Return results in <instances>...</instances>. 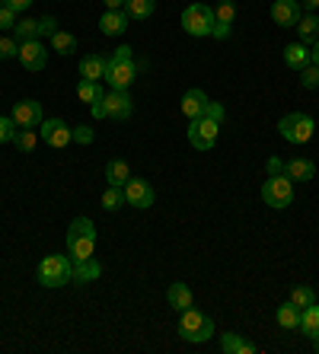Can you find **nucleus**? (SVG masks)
Segmentation results:
<instances>
[{
  "label": "nucleus",
  "instance_id": "1",
  "mask_svg": "<svg viewBox=\"0 0 319 354\" xmlns=\"http://www.w3.org/2000/svg\"><path fill=\"white\" fill-rule=\"evenodd\" d=\"M93 249H96V227L90 217H77L67 227V256L74 262H83V259H93Z\"/></svg>",
  "mask_w": 319,
  "mask_h": 354
},
{
  "label": "nucleus",
  "instance_id": "2",
  "mask_svg": "<svg viewBox=\"0 0 319 354\" xmlns=\"http://www.w3.org/2000/svg\"><path fill=\"white\" fill-rule=\"evenodd\" d=\"M71 272H74V262L67 256H45L39 262L35 278L42 288H64V284H71Z\"/></svg>",
  "mask_w": 319,
  "mask_h": 354
},
{
  "label": "nucleus",
  "instance_id": "3",
  "mask_svg": "<svg viewBox=\"0 0 319 354\" xmlns=\"http://www.w3.org/2000/svg\"><path fill=\"white\" fill-rule=\"evenodd\" d=\"M179 335L185 338V342H208V338L214 335V319L208 313H201V310H182L179 316Z\"/></svg>",
  "mask_w": 319,
  "mask_h": 354
},
{
  "label": "nucleus",
  "instance_id": "4",
  "mask_svg": "<svg viewBox=\"0 0 319 354\" xmlns=\"http://www.w3.org/2000/svg\"><path fill=\"white\" fill-rule=\"evenodd\" d=\"M313 131H316V122L307 112H287L278 122V134L287 144H307V140H313Z\"/></svg>",
  "mask_w": 319,
  "mask_h": 354
},
{
  "label": "nucleus",
  "instance_id": "5",
  "mask_svg": "<svg viewBox=\"0 0 319 354\" xmlns=\"http://www.w3.org/2000/svg\"><path fill=\"white\" fill-rule=\"evenodd\" d=\"M262 201L268 207H275V211H281V207L294 205V179L287 173L281 176H268V179L262 182Z\"/></svg>",
  "mask_w": 319,
  "mask_h": 354
},
{
  "label": "nucleus",
  "instance_id": "6",
  "mask_svg": "<svg viewBox=\"0 0 319 354\" xmlns=\"http://www.w3.org/2000/svg\"><path fill=\"white\" fill-rule=\"evenodd\" d=\"M182 29H185L188 35H195V39L211 35V29H214V10L208 7V3H201V0L188 3V7L182 10Z\"/></svg>",
  "mask_w": 319,
  "mask_h": 354
},
{
  "label": "nucleus",
  "instance_id": "7",
  "mask_svg": "<svg viewBox=\"0 0 319 354\" xmlns=\"http://www.w3.org/2000/svg\"><path fill=\"white\" fill-rule=\"evenodd\" d=\"M217 131H221V122H214L211 115H201L188 124V144L195 150H211L217 144Z\"/></svg>",
  "mask_w": 319,
  "mask_h": 354
},
{
  "label": "nucleus",
  "instance_id": "8",
  "mask_svg": "<svg viewBox=\"0 0 319 354\" xmlns=\"http://www.w3.org/2000/svg\"><path fill=\"white\" fill-rule=\"evenodd\" d=\"M125 201L134 205V207H140V211H147V207H154V201H156V189L147 179L131 176V179L125 182Z\"/></svg>",
  "mask_w": 319,
  "mask_h": 354
},
{
  "label": "nucleus",
  "instance_id": "9",
  "mask_svg": "<svg viewBox=\"0 0 319 354\" xmlns=\"http://www.w3.org/2000/svg\"><path fill=\"white\" fill-rule=\"evenodd\" d=\"M134 77H138V64H134V61H112L109 58V67H106L109 90H131Z\"/></svg>",
  "mask_w": 319,
  "mask_h": 354
},
{
  "label": "nucleus",
  "instance_id": "10",
  "mask_svg": "<svg viewBox=\"0 0 319 354\" xmlns=\"http://www.w3.org/2000/svg\"><path fill=\"white\" fill-rule=\"evenodd\" d=\"M10 118L17 122V128H39L45 122V112H42V102H35V99H19Z\"/></svg>",
  "mask_w": 319,
  "mask_h": 354
},
{
  "label": "nucleus",
  "instance_id": "11",
  "mask_svg": "<svg viewBox=\"0 0 319 354\" xmlns=\"http://www.w3.org/2000/svg\"><path fill=\"white\" fill-rule=\"evenodd\" d=\"M102 102H106V118H115V122H128L134 112V102L128 96V90H109L102 96Z\"/></svg>",
  "mask_w": 319,
  "mask_h": 354
},
{
  "label": "nucleus",
  "instance_id": "12",
  "mask_svg": "<svg viewBox=\"0 0 319 354\" xmlns=\"http://www.w3.org/2000/svg\"><path fill=\"white\" fill-rule=\"evenodd\" d=\"M233 19H237V3L233 0H224L214 7V29H211V39H221L227 41L230 32H233Z\"/></svg>",
  "mask_w": 319,
  "mask_h": 354
},
{
  "label": "nucleus",
  "instance_id": "13",
  "mask_svg": "<svg viewBox=\"0 0 319 354\" xmlns=\"http://www.w3.org/2000/svg\"><path fill=\"white\" fill-rule=\"evenodd\" d=\"M39 138L45 140L48 147L61 150V147H67V144H71V128H67L61 118H45V122L39 124Z\"/></svg>",
  "mask_w": 319,
  "mask_h": 354
},
{
  "label": "nucleus",
  "instance_id": "14",
  "mask_svg": "<svg viewBox=\"0 0 319 354\" xmlns=\"http://www.w3.org/2000/svg\"><path fill=\"white\" fill-rule=\"evenodd\" d=\"M19 64L26 67V71H42V67L48 64V48L42 45L39 39L33 41H19Z\"/></svg>",
  "mask_w": 319,
  "mask_h": 354
},
{
  "label": "nucleus",
  "instance_id": "15",
  "mask_svg": "<svg viewBox=\"0 0 319 354\" xmlns=\"http://www.w3.org/2000/svg\"><path fill=\"white\" fill-rule=\"evenodd\" d=\"M271 23L281 29H294L300 23V0H275L271 3Z\"/></svg>",
  "mask_w": 319,
  "mask_h": 354
},
{
  "label": "nucleus",
  "instance_id": "16",
  "mask_svg": "<svg viewBox=\"0 0 319 354\" xmlns=\"http://www.w3.org/2000/svg\"><path fill=\"white\" fill-rule=\"evenodd\" d=\"M208 93L205 90H185V96H182V115L188 118V122H195V118H201L208 112Z\"/></svg>",
  "mask_w": 319,
  "mask_h": 354
},
{
  "label": "nucleus",
  "instance_id": "17",
  "mask_svg": "<svg viewBox=\"0 0 319 354\" xmlns=\"http://www.w3.org/2000/svg\"><path fill=\"white\" fill-rule=\"evenodd\" d=\"M128 13L125 10H106L102 13V19H99V29H102V35H122L125 29H128Z\"/></svg>",
  "mask_w": 319,
  "mask_h": 354
},
{
  "label": "nucleus",
  "instance_id": "18",
  "mask_svg": "<svg viewBox=\"0 0 319 354\" xmlns=\"http://www.w3.org/2000/svg\"><path fill=\"white\" fill-rule=\"evenodd\" d=\"M313 61V55H310V48L303 45V41H291L284 48V64L291 67V71H303V67Z\"/></svg>",
  "mask_w": 319,
  "mask_h": 354
},
{
  "label": "nucleus",
  "instance_id": "19",
  "mask_svg": "<svg viewBox=\"0 0 319 354\" xmlns=\"http://www.w3.org/2000/svg\"><path fill=\"white\" fill-rule=\"evenodd\" d=\"M106 67H109V58L102 55H86L80 61V77L83 80H106Z\"/></svg>",
  "mask_w": 319,
  "mask_h": 354
},
{
  "label": "nucleus",
  "instance_id": "20",
  "mask_svg": "<svg viewBox=\"0 0 319 354\" xmlns=\"http://www.w3.org/2000/svg\"><path fill=\"white\" fill-rule=\"evenodd\" d=\"M102 274V265L96 259H83V262H74V272H71V281L74 284H90Z\"/></svg>",
  "mask_w": 319,
  "mask_h": 354
},
{
  "label": "nucleus",
  "instance_id": "21",
  "mask_svg": "<svg viewBox=\"0 0 319 354\" xmlns=\"http://www.w3.org/2000/svg\"><path fill=\"white\" fill-rule=\"evenodd\" d=\"M287 176L294 182H310L313 176H316V163L307 157H294V160H287Z\"/></svg>",
  "mask_w": 319,
  "mask_h": 354
},
{
  "label": "nucleus",
  "instance_id": "22",
  "mask_svg": "<svg viewBox=\"0 0 319 354\" xmlns=\"http://www.w3.org/2000/svg\"><path fill=\"white\" fill-rule=\"evenodd\" d=\"M221 351H227V354H255L259 348H255L253 342L239 338L237 332H224L221 335Z\"/></svg>",
  "mask_w": 319,
  "mask_h": 354
},
{
  "label": "nucleus",
  "instance_id": "23",
  "mask_svg": "<svg viewBox=\"0 0 319 354\" xmlns=\"http://www.w3.org/2000/svg\"><path fill=\"white\" fill-rule=\"evenodd\" d=\"M166 300H170L172 310H188L192 306V288L188 284H182V281H176V284H170V290H166Z\"/></svg>",
  "mask_w": 319,
  "mask_h": 354
},
{
  "label": "nucleus",
  "instance_id": "24",
  "mask_svg": "<svg viewBox=\"0 0 319 354\" xmlns=\"http://www.w3.org/2000/svg\"><path fill=\"white\" fill-rule=\"evenodd\" d=\"M297 35H300V41L310 48L313 41H319V17L316 13H307V17H300V23L294 26Z\"/></svg>",
  "mask_w": 319,
  "mask_h": 354
},
{
  "label": "nucleus",
  "instance_id": "25",
  "mask_svg": "<svg viewBox=\"0 0 319 354\" xmlns=\"http://www.w3.org/2000/svg\"><path fill=\"white\" fill-rule=\"evenodd\" d=\"M297 329L303 332L307 338H316L319 335V304H310L300 310V326Z\"/></svg>",
  "mask_w": 319,
  "mask_h": 354
},
{
  "label": "nucleus",
  "instance_id": "26",
  "mask_svg": "<svg viewBox=\"0 0 319 354\" xmlns=\"http://www.w3.org/2000/svg\"><path fill=\"white\" fill-rule=\"evenodd\" d=\"M106 179H109V185L125 189V182L131 179V166L125 163V160H109L106 163Z\"/></svg>",
  "mask_w": 319,
  "mask_h": 354
},
{
  "label": "nucleus",
  "instance_id": "27",
  "mask_svg": "<svg viewBox=\"0 0 319 354\" xmlns=\"http://www.w3.org/2000/svg\"><path fill=\"white\" fill-rule=\"evenodd\" d=\"M156 10V0H125V13L128 19H150Z\"/></svg>",
  "mask_w": 319,
  "mask_h": 354
},
{
  "label": "nucleus",
  "instance_id": "28",
  "mask_svg": "<svg viewBox=\"0 0 319 354\" xmlns=\"http://www.w3.org/2000/svg\"><path fill=\"white\" fill-rule=\"evenodd\" d=\"M275 319H278L281 329H297V326H300V306H294L291 300H287V304H281V306H278Z\"/></svg>",
  "mask_w": 319,
  "mask_h": 354
},
{
  "label": "nucleus",
  "instance_id": "29",
  "mask_svg": "<svg viewBox=\"0 0 319 354\" xmlns=\"http://www.w3.org/2000/svg\"><path fill=\"white\" fill-rule=\"evenodd\" d=\"M106 96V90H102V83L99 80H80V86H77V99L80 102H99V99Z\"/></svg>",
  "mask_w": 319,
  "mask_h": 354
},
{
  "label": "nucleus",
  "instance_id": "30",
  "mask_svg": "<svg viewBox=\"0 0 319 354\" xmlns=\"http://www.w3.org/2000/svg\"><path fill=\"white\" fill-rule=\"evenodd\" d=\"M39 140H42V138L35 134V128H19L17 138H13V147H17L19 153H33Z\"/></svg>",
  "mask_w": 319,
  "mask_h": 354
},
{
  "label": "nucleus",
  "instance_id": "31",
  "mask_svg": "<svg viewBox=\"0 0 319 354\" xmlns=\"http://www.w3.org/2000/svg\"><path fill=\"white\" fill-rule=\"evenodd\" d=\"M51 48H55L57 55H74V51H77V35L64 32V29H57V32L51 35Z\"/></svg>",
  "mask_w": 319,
  "mask_h": 354
},
{
  "label": "nucleus",
  "instance_id": "32",
  "mask_svg": "<svg viewBox=\"0 0 319 354\" xmlns=\"http://www.w3.org/2000/svg\"><path fill=\"white\" fill-rule=\"evenodd\" d=\"M13 39H17V41L39 39V19H19V23L13 26Z\"/></svg>",
  "mask_w": 319,
  "mask_h": 354
},
{
  "label": "nucleus",
  "instance_id": "33",
  "mask_svg": "<svg viewBox=\"0 0 319 354\" xmlns=\"http://www.w3.org/2000/svg\"><path fill=\"white\" fill-rule=\"evenodd\" d=\"M128 201H125V189H118V185H109L106 192H102V207L106 211H118V207H125Z\"/></svg>",
  "mask_w": 319,
  "mask_h": 354
},
{
  "label": "nucleus",
  "instance_id": "34",
  "mask_svg": "<svg viewBox=\"0 0 319 354\" xmlns=\"http://www.w3.org/2000/svg\"><path fill=\"white\" fill-rule=\"evenodd\" d=\"M291 304L294 306H310V304H316V294H313V288H307V284H297L294 290H291Z\"/></svg>",
  "mask_w": 319,
  "mask_h": 354
},
{
  "label": "nucleus",
  "instance_id": "35",
  "mask_svg": "<svg viewBox=\"0 0 319 354\" xmlns=\"http://www.w3.org/2000/svg\"><path fill=\"white\" fill-rule=\"evenodd\" d=\"M300 86H303V90H316V86H319V64H313V61H310V64L303 67V71H300Z\"/></svg>",
  "mask_w": 319,
  "mask_h": 354
},
{
  "label": "nucleus",
  "instance_id": "36",
  "mask_svg": "<svg viewBox=\"0 0 319 354\" xmlns=\"http://www.w3.org/2000/svg\"><path fill=\"white\" fill-rule=\"evenodd\" d=\"M17 122L10 115H0V144H13V138H17Z\"/></svg>",
  "mask_w": 319,
  "mask_h": 354
},
{
  "label": "nucleus",
  "instance_id": "37",
  "mask_svg": "<svg viewBox=\"0 0 319 354\" xmlns=\"http://www.w3.org/2000/svg\"><path fill=\"white\" fill-rule=\"evenodd\" d=\"M93 138H96V134H93L90 124H77V128H71V140H74V144H80V147L93 144Z\"/></svg>",
  "mask_w": 319,
  "mask_h": 354
},
{
  "label": "nucleus",
  "instance_id": "38",
  "mask_svg": "<svg viewBox=\"0 0 319 354\" xmlns=\"http://www.w3.org/2000/svg\"><path fill=\"white\" fill-rule=\"evenodd\" d=\"M17 55H19V41L3 35L0 39V61H10V58H17Z\"/></svg>",
  "mask_w": 319,
  "mask_h": 354
},
{
  "label": "nucleus",
  "instance_id": "39",
  "mask_svg": "<svg viewBox=\"0 0 319 354\" xmlns=\"http://www.w3.org/2000/svg\"><path fill=\"white\" fill-rule=\"evenodd\" d=\"M13 26H17V10L0 7V32H13Z\"/></svg>",
  "mask_w": 319,
  "mask_h": 354
},
{
  "label": "nucleus",
  "instance_id": "40",
  "mask_svg": "<svg viewBox=\"0 0 319 354\" xmlns=\"http://www.w3.org/2000/svg\"><path fill=\"white\" fill-rule=\"evenodd\" d=\"M55 32H57V19L55 17H42L39 19V35H48L51 39Z\"/></svg>",
  "mask_w": 319,
  "mask_h": 354
},
{
  "label": "nucleus",
  "instance_id": "41",
  "mask_svg": "<svg viewBox=\"0 0 319 354\" xmlns=\"http://www.w3.org/2000/svg\"><path fill=\"white\" fill-rule=\"evenodd\" d=\"M265 169H268V176H281V173H287V163L281 157H268Z\"/></svg>",
  "mask_w": 319,
  "mask_h": 354
},
{
  "label": "nucleus",
  "instance_id": "42",
  "mask_svg": "<svg viewBox=\"0 0 319 354\" xmlns=\"http://www.w3.org/2000/svg\"><path fill=\"white\" fill-rule=\"evenodd\" d=\"M112 61H134V48L131 45H118L112 55Z\"/></svg>",
  "mask_w": 319,
  "mask_h": 354
},
{
  "label": "nucleus",
  "instance_id": "43",
  "mask_svg": "<svg viewBox=\"0 0 319 354\" xmlns=\"http://www.w3.org/2000/svg\"><path fill=\"white\" fill-rule=\"evenodd\" d=\"M205 115H211L214 122H224V115H227V112H224L221 102H208V112H205Z\"/></svg>",
  "mask_w": 319,
  "mask_h": 354
},
{
  "label": "nucleus",
  "instance_id": "44",
  "mask_svg": "<svg viewBox=\"0 0 319 354\" xmlns=\"http://www.w3.org/2000/svg\"><path fill=\"white\" fill-rule=\"evenodd\" d=\"M29 3H33V0H3V7L17 10V13H23V10H29Z\"/></svg>",
  "mask_w": 319,
  "mask_h": 354
},
{
  "label": "nucleus",
  "instance_id": "45",
  "mask_svg": "<svg viewBox=\"0 0 319 354\" xmlns=\"http://www.w3.org/2000/svg\"><path fill=\"white\" fill-rule=\"evenodd\" d=\"M319 0H300V10H307V13H316Z\"/></svg>",
  "mask_w": 319,
  "mask_h": 354
},
{
  "label": "nucleus",
  "instance_id": "46",
  "mask_svg": "<svg viewBox=\"0 0 319 354\" xmlns=\"http://www.w3.org/2000/svg\"><path fill=\"white\" fill-rule=\"evenodd\" d=\"M106 10H125V0H102Z\"/></svg>",
  "mask_w": 319,
  "mask_h": 354
},
{
  "label": "nucleus",
  "instance_id": "47",
  "mask_svg": "<svg viewBox=\"0 0 319 354\" xmlns=\"http://www.w3.org/2000/svg\"><path fill=\"white\" fill-rule=\"evenodd\" d=\"M310 55H313V64H319V41H313V48H310Z\"/></svg>",
  "mask_w": 319,
  "mask_h": 354
},
{
  "label": "nucleus",
  "instance_id": "48",
  "mask_svg": "<svg viewBox=\"0 0 319 354\" xmlns=\"http://www.w3.org/2000/svg\"><path fill=\"white\" fill-rule=\"evenodd\" d=\"M313 348H316V351H319V335H316V338H313Z\"/></svg>",
  "mask_w": 319,
  "mask_h": 354
},
{
  "label": "nucleus",
  "instance_id": "49",
  "mask_svg": "<svg viewBox=\"0 0 319 354\" xmlns=\"http://www.w3.org/2000/svg\"><path fill=\"white\" fill-rule=\"evenodd\" d=\"M0 7H3V0H0Z\"/></svg>",
  "mask_w": 319,
  "mask_h": 354
}]
</instances>
